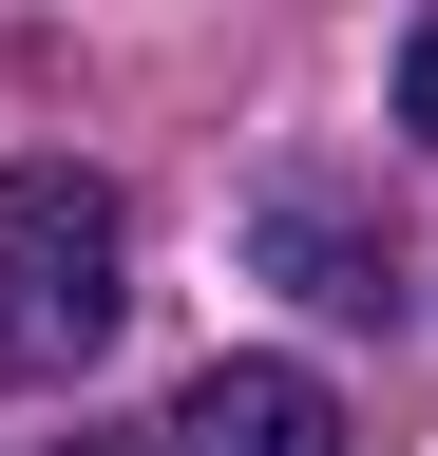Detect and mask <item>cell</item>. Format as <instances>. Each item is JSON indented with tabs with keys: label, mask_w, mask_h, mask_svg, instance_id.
<instances>
[{
	"label": "cell",
	"mask_w": 438,
	"mask_h": 456,
	"mask_svg": "<svg viewBox=\"0 0 438 456\" xmlns=\"http://www.w3.org/2000/svg\"><path fill=\"white\" fill-rule=\"evenodd\" d=\"M172 437H191V456H343V399H324L305 362H210V380L172 399Z\"/></svg>",
	"instance_id": "3957f363"
},
{
	"label": "cell",
	"mask_w": 438,
	"mask_h": 456,
	"mask_svg": "<svg viewBox=\"0 0 438 456\" xmlns=\"http://www.w3.org/2000/svg\"><path fill=\"white\" fill-rule=\"evenodd\" d=\"M58 456H134V437H58Z\"/></svg>",
	"instance_id": "5b68a950"
},
{
	"label": "cell",
	"mask_w": 438,
	"mask_h": 456,
	"mask_svg": "<svg viewBox=\"0 0 438 456\" xmlns=\"http://www.w3.org/2000/svg\"><path fill=\"white\" fill-rule=\"evenodd\" d=\"M115 305H134L115 191L58 171V152H20V171H0V380H77L95 342H115Z\"/></svg>",
	"instance_id": "6da1fadb"
},
{
	"label": "cell",
	"mask_w": 438,
	"mask_h": 456,
	"mask_svg": "<svg viewBox=\"0 0 438 456\" xmlns=\"http://www.w3.org/2000/svg\"><path fill=\"white\" fill-rule=\"evenodd\" d=\"M248 266L305 285V305H343V323L381 305V228H362L343 191H305V171H267V191H248Z\"/></svg>",
	"instance_id": "7a4b0ae2"
},
{
	"label": "cell",
	"mask_w": 438,
	"mask_h": 456,
	"mask_svg": "<svg viewBox=\"0 0 438 456\" xmlns=\"http://www.w3.org/2000/svg\"><path fill=\"white\" fill-rule=\"evenodd\" d=\"M401 134H419V152H438V20H419V38H401Z\"/></svg>",
	"instance_id": "277c9868"
}]
</instances>
